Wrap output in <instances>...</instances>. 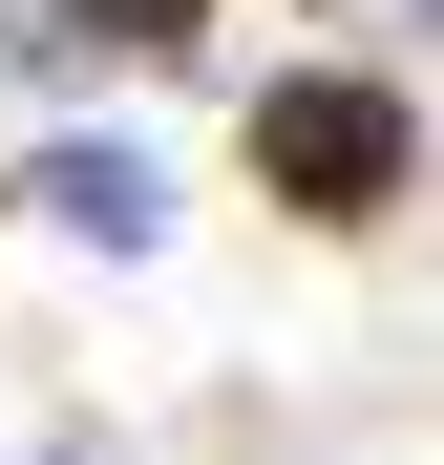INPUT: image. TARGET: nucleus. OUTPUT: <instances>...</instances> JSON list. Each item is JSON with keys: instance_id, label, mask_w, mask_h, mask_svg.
Listing matches in <instances>:
<instances>
[{"instance_id": "obj_1", "label": "nucleus", "mask_w": 444, "mask_h": 465, "mask_svg": "<svg viewBox=\"0 0 444 465\" xmlns=\"http://www.w3.org/2000/svg\"><path fill=\"white\" fill-rule=\"evenodd\" d=\"M254 191L318 212V232H381L423 191V85L402 64H296V85H254Z\"/></svg>"}, {"instance_id": "obj_2", "label": "nucleus", "mask_w": 444, "mask_h": 465, "mask_svg": "<svg viewBox=\"0 0 444 465\" xmlns=\"http://www.w3.org/2000/svg\"><path fill=\"white\" fill-rule=\"evenodd\" d=\"M22 212L64 254H170V148L148 127H64V148H22Z\"/></svg>"}, {"instance_id": "obj_3", "label": "nucleus", "mask_w": 444, "mask_h": 465, "mask_svg": "<svg viewBox=\"0 0 444 465\" xmlns=\"http://www.w3.org/2000/svg\"><path fill=\"white\" fill-rule=\"evenodd\" d=\"M212 22V0H64V43H85V85H106V64H170Z\"/></svg>"}]
</instances>
